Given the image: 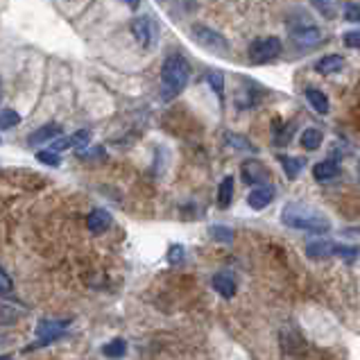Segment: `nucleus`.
<instances>
[{
    "label": "nucleus",
    "instance_id": "7ed1b4c3",
    "mask_svg": "<svg viewBox=\"0 0 360 360\" xmlns=\"http://www.w3.org/2000/svg\"><path fill=\"white\" fill-rule=\"evenodd\" d=\"M283 50V43L281 39L277 36H263V39H256L252 46H249V57H252L254 64H266L277 60Z\"/></svg>",
    "mask_w": 360,
    "mask_h": 360
},
{
    "label": "nucleus",
    "instance_id": "f257e3e1",
    "mask_svg": "<svg viewBox=\"0 0 360 360\" xmlns=\"http://www.w3.org/2000/svg\"><path fill=\"white\" fill-rule=\"evenodd\" d=\"M281 220L285 227H292V229L308 231V233H318V236L329 233L331 229V222L324 213L308 207V204H301V202L285 204L281 211Z\"/></svg>",
    "mask_w": 360,
    "mask_h": 360
},
{
    "label": "nucleus",
    "instance_id": "a878e982",
    "mask_svg": "<svg viewBox=\"0 0 360 360\" xmlns=\"http://www.w3.org/2000/svg\"><path fill=\"white\" fill-rule=\"evenodd\" d=\"M70 138V148H89V143H91V131L89 129H79L77 134H73L68 136Z\"/></svg>",
    "mask_w": 360,
    "mask_h": 360
},
{
    "label": "nucleus",
    "instance_id": "c85d7f7f",
    "mask_svg": "<svg viewBox=\"0 0 360 360\" xmlns=\"http://www.w3.org/2000/svg\"><path fill=\"white\" fill-rule=\"evenodd\" d=\"M333 254H337V256H342V259L356 261V256H358V247H344V245H333Z\"/></svg>",
    "mask_w": 360,
    "mask_h": 360
},
{
    "label": "nucleus",
    "instance_id": "dca6fc26",
    "mask_svg": "<svg viewBox=\"0 0 360 360\" xmlns=\"http://www.w3.org/2000/svg\"><path fill=\"white\" fill-rule=\"evenodd\" d=\"M322 141H324V134H322V129H318V127H308V129H304V134H301V148L308 150V152L320 150Z\"/></svg>",
    "mask_w": 360,
    "mask_h": 360
},
{
    "label": "nucleus",
    "instance_id": "4468645a",
    "mask_svg": "<svg viewBox=\"0 0 360 360\" xmlns=\"http://www.w3.org/2000/svg\"><path fill=\"white\" fill-rule=\"evenodd\" d=\"M211 283H213V290L220 292L224 299H231L233 295H236V281H233V277L227 274V272H222V274H216Z\"/></svg>",
    "mask_w": 360,
    "mask_h": 360
},
{
    "label": "nucleus",
    "instance_id": "5701e85b",
    "mask_svg": "<svg viewBox=\"0 0 360 360\" xmlns=\"http://www.w3.org/2000/svg\"><path fill=\"white\" fill-rule=\"evenodd\" d=\"M207 82L213 86V91L218 93V98L222 100V93H224V75L220 70H209L207 73Z\"/></svg>",
    "mask_w": 360,
    "mask_h": 360
},
{
    "label": "nucleus",
    "instance_id": "1a4fd4ad",
    "mask_svg": "<svg viewBox=\"0 0 360 360\" xmlns=\"http://www.w3.org/2000/svg\"><path fill=\"white\" fill-rule=\"evenodd\" d=\"M274 186L272 183H266V186H256L247 197V204L254 211H263L266 207H270V202H274Z\"/></svg>",
    "mask_w": 360,
    "mask_h": 360
},
{
    "label": "nucleus",
    "instance_id": "bb28decb",
    "mask_svg": "<svg viewBox=\"0 0 360 360\" xmlns=\"http://www.w3.org/2000/svg\"><path fill=\"white\" fill-rule=\"evenodd\" d=\"M36 159L41 161V164H46V166H62V157H60V152H53V150H46V152H36Z\"/></svg>",
    "mask_w": 360,
    "mask_h": 360
},
{
    "label": "nucleus",
    "instance_id": "9b49d317",
    "mask_svg": "<svg viewBox=\"0 0 360 360\" xmlns=\"http://www.w3.org/2000/svg\"><path fill=\"white\" fill-rule=\"evenodd\" d=\"M337 175H340V166H337V161L333 159L320 161V164H315L313 168V177L318 181H331V179H335Z\"/></svg>",
    "mask_w": 360,
    "mask_h": 360
},
{
    "label": "nucleus",
    "instance_id": "2eb2a0df",
    "mask_svg": "<svg viewBox=\"0 0 360 360\" xmlns=\"http://www.w3.org/2000/svg\"><path fill=\"white\" fill-rule=\"evenodd\" d=\"M344 68V57L340 55H329V57H322V60L315 64V70L320 75H333V73H340Z\"/></svg>",
    "mask_w": 360,
    "mask_h": 360
},
{
    "label": "nucleus",
    "instance_id": "c756f323",
    "mask_svg": "<svg viewBox=\"0 0 360 360\" xmlns=\"http://www.w3.org/2000/svg\"><path fill=\"white\" fill-rule=\"evenodd\" d=\"M344 18L351 21V23H358L360 21V7L356 3H344Z\"/></svg>",
    "mask_w": 360,
    "mask_h": 360
},
{
    "label": "nucleus",
    "instance_id": "0eeeda50",
    "mask_svg": "<svg viewBox=\"0 0 360 360\" xmlns=\"http://www.w3.org/2000/svg\"><path fill=\"white\" fill-rule=\"evenodd\" d=\"M324 41V34L318 27H299V30L292 32V43L299 48V50H311L315 46Z\"/></svg>",
    "mask_w": 360,
    "mask_h": 360
},
{
    "label": "nucleus",
    "instance_id": "cd10ccee",
    "mask_svg": "<svg viewBox=\"0 0 360 360\" xmlns=\"http://www.w3.org/2000/svg\"><path fill=\"white\" fill-rule=\"evenodd\" d=\"M183 256H186V249H183L181 245H172L170 249H168V263H170V266H179V263H183Z\"/></svg>",
    "mask_w": 360,
    "mask_h": 360
},
{
    "label": "nucleus",
    "instance_id": "f8f14e48",
    "mask_svg": "<svg viewBox=\"0 0 360 360\" xmlns=\"http://www.w3.org/2000/svg\"><path fill=\"white\" fill-rule=\"evenodd\" d=\"M277 161L281 164L285 177H288V179H297L299 175H301V170H304V166H306L304 159H299V157H288V154H279Z\"/></svg>",
    "mask_w": 360,
    "mask_h": 360
},
{
    "label": "nucleus",
    "instance_id": "7c9ffc66",
    "mask_svg": "<svg viewBox=\"0 0 360 360\" xmlns=\"http://www.w3.org/2000/svg\"><path fill=\"white\" fill-rule=\"evenodd\" d=\"M14 290V283H12V279L10 274L0 268V295H10V292Z\"/></svg>",
    "mask_w": 360,
    "mask_h": 360
},
{
    "label": "nucleus",
    "instance_id": "9d476101",
    "mask_svg": "<svg viewBox=\"0 0 360 360\" xmlns=\"http://www.w3.org/2000/svg\"><path fill=\"white\" fill-rule=\"evenodd\" d=\"M86 227H89L91 233H105L109 227H112V213L105 211V209H93L86 218Z\"/></svg>",
    "mask_w": 360,
    "mask_h": 360
},
{
    "label": "nucleus",
    "instance_id": "39448f33",
    "mask_svg": "<svg viewBox=\"0 0 360 360\" xmlns=\"http://www.w3.org/2000/svg\"><path fill=\"white\" fill-rule=\"evenodd\" d=\"M193 36H195V41L200 43L202 48L211 50V53H216V55H229V43H227V39H224L222 34L213 32L211 27L195 25L193 27Z\"/></svg>",
    "mask_w": 360,
    "mask_h": 360
},
{
    "label": "nucleus",
    "instance_id": "a211bd4d",
    "mask_svg": "<svg viewBox=\"0 0 360 360\" xmlns=\"http://www.w3.org/2000/svg\"><path fill=\"white\" fill-rule=\"evenodd\" d=\"M306 100L311 102V107L320 116H326L329 114V98H326V93H322L320 89H308L306 91Z\"/></svg>",
    "mask_w": 360,
    "mask_h": 360
},
{
    "label": "nucleus",
    "instance_id": "20e7f679",
    "mask_svg": "<svg viewBox=\"0 0 360 360\" xmlns=\"http://www.w3.org/2000/svg\"><path fill=\"white\" fill-rule=\"evenodd\" d=\"M131 32H134V39L138 41V46L145 50H152L159 41V27L154 23L152 16H138L131 23Z\"/></svg>",
    "mask_w": 360,
    "mask_h": 360
},
{
    "label": "nucleus",
    "instance_id": "6e6552de",
    "mask_svg": "<svg viewBox=\"0 0 360 360\" xmlns=\"http://www.w3.org/2000/svg\"><path fill=\"white\" fill-rule=\"evenodd\" d=\"M240 177L247 186H256V183H266L270 172L266 170V166L259 164V161H245L240 168Z\"/></svg>",
    "mask_w": 360,
    "mask_h": 360
},
{
    "label": "nucleus",
    "instance_id": "f03ea898",
    "mask_svg": "<svg viewBox=\"0 0 360 360\" xmlns=\"http://www.w3.org/2000/svg\"><path fill=\"white\" fill-rule=\"evenodd\" d=\"M190 79V64L186 62V57L172 55L168 57L164 68H161V98L172 100L186 89Z\"/></svg>",
    "mask_w": 360,
    "mask_h": 360
},
{
    "label": "nucleus",
    "instance_id": "72a5a7b5",
    "mask_svg": "<svg viewBox=\"0 0 360 360\" xmlns=\"http://www.w3.org/2000/svg\"><path fill=\"white\" fill-rule=\"evenodd\" d=\"M0 95H3V89H0Z\"/></svg>",
    "mask_w": 360,
    "mask_h": 360
},
{
    "label": "nucleus",
    "instance_id": "ddd939ff",
    "mask_svg": "<svg viewBox=\"0 0 360 360\" xmlns=\"http://www.w3.org/2000/svg\"><path fill=\"white\" fill-rule=\"evenodd\" d=\"M60 134H62L60 125H46V127L36 129V131H32L30 136H27V145H30V148H36V145L46 143V141H53V138L60 136Z\"/></svg>",
    "mask_w": 360,
    "mask_h": 360
},
{
    "label": "nucleus",
    "instance_id": "393cba45",
    "mask_svg": "<svg viewBox=\"0 0 360 360\" xmlns=\"http://www.w3.org/2000/svg\"><path fill=\"white\" fill-rule=\"evenodd\" d=\"M313 7L318 10L322 16H335V7H337V0H311Z\"/></svg>",
    "mask_w": 360,
    "mask_h": 360
},
{
    "label": "nucleus",
    "instance_id": "b1692460",
    "mask_svg": "<svg viewBox=\"0 0 360 360\" xmlns=\"http://www.w3.org/2000/svg\"><path fill=\"white\" fill-rule=\"evenodd\" d=\"M209 233H211V238L213 240H222V242H231L233 238V229H229V227H222V224H213L211 229H209Z\"/></svg>",
    "mask_w": 360,
    "mask_h": 360
},
{
    "label": "nucleus",
    "instance_id": "4be33fe9",
    "mask_svg": "<svg viewBox=\"0 0 360 360\" xmlns=\"http://www.w3.org/2000/svg\"><path fill=\"white\" fill-rule=\"evenodd\" d=\"M21 125V116L18 112H14V109H3L0 112V129H12Z\"/></svg>",
    "mask_w": 360,
    "mask_h": 360
},
{
    "label": "nucleus",
    "instance_id": "423d86ee",
    "mask_svg": "<svg viewBox=\"0 0 360 360\" xmlns=\"http://www.w3.org/2000/svg\"><path fill=\"white\" fill-rule=\"evenodd\" d=\"M68 324H70L68 320H41L39 326H36V333H39V337H41V344H50V342H55L57 337H62Z\"/></svg>",
    "mask_w": 360,
    "mask_h": 360
},
{
    "label": "nucleus",
    "instance_id": "aec40b11",
    "mask_svg": "<svg viewBox=\"0 0 360 360\" xmlns=\"http://www.w3.org/2000/svg\"><path fill=\"white\" fill-rule=\"evenodd\" d=\"M125 351H127V344H125V340H120V337H116V340L107 342L105 347H102V354L109 358H120L125 356Z\"/></svg>",
    "mask_w": 360,
    "mask_h": 360
},
{
    "label": "nucleus",
    "instance_id": "473e14b6",
    "mask_svg": "<svg viewBox=\"0 0 360 360\" xmlns=\"http://www.w3.org/2000/svg\"><path fill=\"white\" fill-rule=\"evenodd\" d=\"M125 3H127V5L131 7V10H136V7H138V3H141V0H125Z\"/></svg>",
    "mask_w": 360,
    "mask_h": 360
},
{
    "label": "nucleus",
    "instance_id": "f3484780",
    "mask_svg": "<svg viewBox=\"0 0 360 360\" xmlns=\"http://www.w3.org/2000/svg\"><path fill=\"white\" fill-rule=\"evenodd\" d=\"M231 200H233V177H224L220 181V188H218V207L220 209H229L231 207Z\"/></svg>",
    "mask_w": 360,
    "mask_h": 360
},
{
    "label": "nucleus",
    "instance_id": "2f4dec72",
    "mask_svg": "<svg viewBox=\"0 0 360 360\" xmlns=\"http://www.w3.org/2000/svg\"><path fill=\"white\" fill-rule=\"evenodd\" d=\"M344 46H347V48H358L360 46V32L351 30V32L344 34Z\"/></svg>",
    "mask_w": 360,
    "mask_h": 360
},
{
    "label": "nucleus",
    "instance_id": "6ab92c4d",
    "mask_svg": "<svg viewBox=\"0 0 360 360\" xmlns=\"http://www.w3.org/2000/svg\"><path fill=\"white\" fill-rule=\"evenodd\" d=\"M306 254L311 256L315 261H322L326 256H333V242H326V240H315L311 245L306 247Z\"/></svg>",
    "mask_w": 360,
    "mask_h": 360
},
{
    "label": "nucleus",
    "instance_id": "412c9836",
    "mask_svg": "<svg viewBox=\"0 0 360 360\" xmlns=\"http://www.w3.org/2000/svg\"><path fill=\"white\" fill-rule=\"evenodd\" d=\"M224 143L229 145V148H233V150H247V152H254L256 150L245 136H238V134H227L224 136Z\"/></svg>",
    "mask_w": 360,
    "mask_h": 360
}]
</instances>
